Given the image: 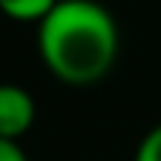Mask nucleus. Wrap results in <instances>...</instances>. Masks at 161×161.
Masks as SVG:
<instances>
[{"label": "nucleus", "mask_w": 161, "mask_h": 161, "mask_svg": "<svg viewBox=\"0 0 161 161\" xmlns=\"http://www.w3.org/2000/svg\"><path fill=\"white\" fill-rule=\"evenodd\" d=\"M134 161H161V125H155L137 146Z\"/></svg>", "instance_id": "obj_4"}, {"label": "nucleus", "mask_w": 161, "mask_h": 161, "mask_svg": "<svg viewBox=\"0 0 161 161\" xmlns=\"http://www.w3.org/2000/svg\"><path fill=\"white\" fill-rule=\"evenodd\" d=\"M36 116V104L24 86L18 84H0V137L18 140Z\"/></svg>", "instance_id": "obj_2"}, {"label": "nucleus", "mask_w": 161, "mask_h": 161, "mask_svg": "<svg viewBox=\"0 0 161 161\" xmlns=\"http://www.w3.org/2000/svg\"><path fill=\"white\" fill-rule=\"evenodd\" d=\"M60 0H0V12L15 21H42Z\"/></svg>", "instance_id": "obj_3"}, {"label": "nucleus", "mask_w": 161, "mask_h": 161, "mask_svg": "<svg viewBox=\"0 0 161 161\" xmlns=\"http://www.w3.org/2000/svg\"><path fill=\"white\" fill-rule=\"evenodd\" d=\"M119 51L116 21L96 0H60L39 21V54L66 84H92Z\"/></svg>", "instance_id": "obj_1"}, {"label": "nucleus", "mask_w": 161, "mask_h": 161, "mask_svg": "<svg viewBox=\"0 0 161 161\" xmlns=\"http://www.w3.org/2000/svg\"><path fill=\"white\" fill-rule=\"evenodd\" d=\"M0 161H27V155L18 146V140H3L0 137Z\"/></svg>", "instance_id": "obj_5"}]
</instances>
